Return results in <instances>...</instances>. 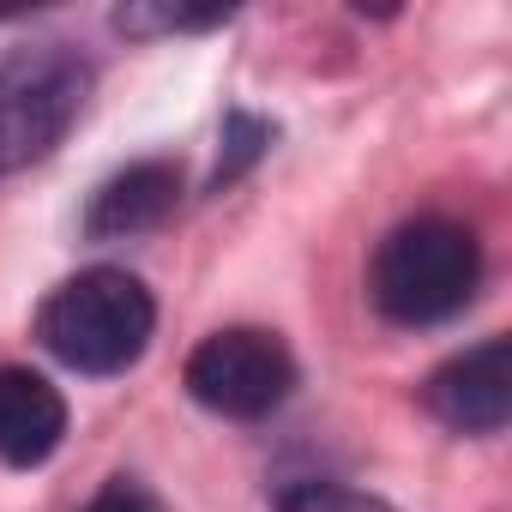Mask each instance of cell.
Returning a JSON list of instances; mask_svg holds the SVG:
<instances>
[{
    "label": "cell",
    "mask_w": 512,
    "mask_h": 512,
    "mask_svg": "<svg viewBox=\"0 0 512 512\" xmlns=\"http://www.w3.org/2000/svg\"><path fill=\"white\" fill-rule=\"evenodd\" d=\"M266 145H272V127H266V121H253V115H229V121H223V163H217V187H223V181H235V175H241L253 157H260Z\"/></svg>",
    "instance_id": "obj_9"
},
{
    "label": "cell",
    "mask_w": 512,
    "mask_h": 512,
    "mask_svg": "<svg viewBox=\"0 0 512 512\" xmlns=\"http://www.w3.org/2000/svg\"><path fill=\"white\" fill-rule=\"evenodd\" d=\"M229 13H181V7H121L115 25L121 31H211Z\"/></svg>",
    "instance_id": "obj_10"
},
{
    "label": "cell",
    "mask_w": 512,
    "mask_h": 512,
    "mask_svg": "<svg viewBox=\"0 0 512 512\" xmlns=\"http://www.w3.org/2000/svg\"><path fill=\"white\" fill-rule=\"evenodd\" d=\"M157 332V302L151 290L121 272V266H91L67 284L49 290V302L37 308V338L55 362L79 368V374H121L145 356Z\"/></svg>",
    "instance_id": "obj_1"
},
{
    "label": "cell",
    "mask_w": 512,
    "mask_h": 512,
    "mask_svg": "<svg viewBox=\"0 0 512 512\" xmlns=\"http://www.w3.org/2000/svg\"><path fill=\"white\" fill-rule=\"evenodd\" d=\"M482 278V247L452 217H410L398 223L368 272V296L392 326H440L452 320Z\"/></svg>",
    "instance_id": "obj_2"
},
{
    "label": "cell",
    "mask_w": 512,
    "mask_h": 512,
    "mask_svg": "<svg viewBox=\"0 0 512 512\" xmlns=\"http://www.w3.org/2000/svg\"><path fill=\"white\" fill-rule=\"evenodd\" d=\"M290 386H296V356L284 350L278 332H260V326L211 332L187 356V392L229 422L272 416L290 398Z\"/></svg>",
    "instance_id": "obj_4"
},
{
    "label": "cell",
    "mask_w": 512,
    "mask_h": 512,
    "mask_svg": "<svg viewBox=\"0 0 512 512\" xmlns=\"http://www.w3.org/2000/svg\"><path fill=\"white\" fill-rule=\"evenodd\" d=\"M422 398L452 434H500L512 416V344L488 338V344L452 356L440 374H428Z\"/></svg>",
    "instance_id": "obj_5"
},
{
    "label": "cell",
    "mask_w": 512,
    "mask_h": 512,
    "mask_svg": "<svg viewBox=\"0 0 512 512\" xmlns=\"http://www.w3.org/2000/svg\"><path fill=\"white\" fill-rule=\"evenodd\" d=\"M91 97V61L73 43H19L0 55V181L43 163Z\"/></svg>",
    "instance_id": "obj_3"
},
{
    "label": "cell",
    "mask_w": 512,
    "mask_h": 512,
    "mask_svg": "<svg viewBox=\"0 0 512 512\" xmlns=\"http://www.w3.org/2000/svg\"><path fill=\"white\" fill-rule=\"evenodd\" d=\"M175 205H181V169L163 163V157H145V163H127L121 175H109L91 193L85 235L91 241H127V235H145V229L169 223Z\"/></svg>",
    "instance_id": "obj_6"
},
{
    "label": "cell",
    "mask_w": 512,
    "mask_h": 512,
    "mask_svg": "<svg viewBox=\"0 0 512 512\" xmlns=\"http://www.w3.org/2000/svg\"><path fill=\"white\" fill-rule=\"evenodd\" d=\"M61 440H67V398L31 368H0V464L31 470L55 458Z\"/></svg>",
    "instance_id": "obj_7"
},
{
    "label": "cell",
    "mask_w": 512,
    "mask_h": 512,
    "mask_svg": "<svg viewBox=\"0 0 512 512\" xmlns=\"http://www.w3.org/2000/svg\"><path fill=\"white\" fill-rule=\"evenodd\" d=\"M278 512H398V506L356 494V488H338V482H296L278 494Z\"/></svg>",
    "instance_id": "obj_8"
},
{
    "label": "cell",
    "mask_w": 512,
    "mask_h": 512,
    "mask_svg": "<svg viewBox=\"0 0 512 512\" xmlns=\"http://www.w3.org/2000/svg\"><path fill=\"white\" fill-rule=\"evenodd\" d=\"M85 512H145V500H139L127 482H115V488H103V494H97Z\"/></svg>",
    "instance_id": "obj_11"
}]
</instances>
